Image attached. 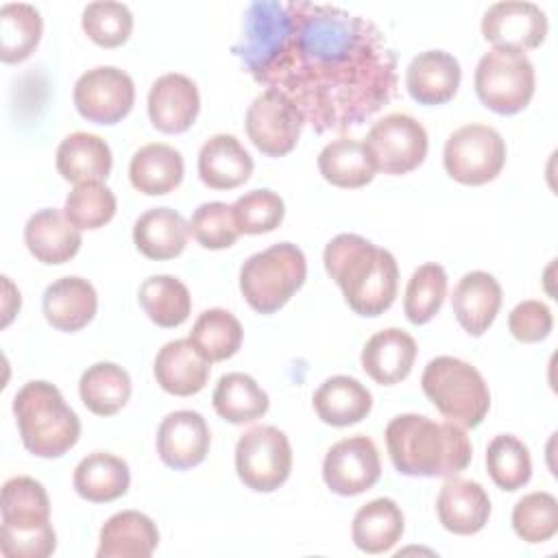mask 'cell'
Here are the masks:
<instances>
[{"label": "cell", "mask_w": 558, "mask_h": 558, "mask_svg": "<svg viewBox=\"0 0 558 558\" xmlns=\"http://www.w3.org/2000/svg\"><path fill=\"white\" fill-rule=\"evenodd\" d=\"M255 83L286 94L316 133H344L397 96V54L362 15L307 0H255L231 48Z\"/></svg>", "instance_id": "obj_1"}, {"label": "cell", "mask_w": 558, "mask_h": 558, "mask_svg": "<svg viewBox=\"0 0 558 558\" xmlns=\"http://www.w3.org/2000/svg\"><path fill=\"white\" fill-rule=\"evenodd\" d=\"M327 275L360 316H379L397 299L399 266L390 251L357 233H338L323 253Z\"/></svg>", "instance_id": "obj_2"}, {"label": "cell", "mask_w": 558, "mask_h": 558, "mask_svg": "<svg viewBox=\"0 0 558 558\" xmlns=\"http://www.w3.org/2000/svg\"><path fill=\"white\" fill-rule=\"evenodd\" d=\"M386 449L401 475L453 477L471 462L473 447L462 425L423 414H399L386 425Z\"/></svg>", "instance_id": "obj_3"}, {"label": "cell", "mask_w": 558, "mask_h": 558, "mask_svg": "<svg viewBox=\"0 0 558 558\" xmlns=\"http://www.w3.org/2000/svg\"><path fill=\"white\" fill-rule=\"evenodd\" d=\"M22 445L37 458H59L81 436V421L61 390L44 379L24 384L13 397Z\"/></svg>", "instance_id": "obj_4"}, {"label": "cell", "mask_w": 558, "mask_h": 558, "mask_svg": "<svg viewBox=\"0 0 558 558\" xmlns=\"http://www.w3.org/2000/svg\"><path fill=\"white\" fill-rule=\"evenodd\" d=\"M0 551L7 558H46L57 549L46 488L26 475L2 486Z\"/></svg>", "instance_id": "obj_5"}, {"label": "cell", "mask_w": 558, "mask_h": 558, "mask_svg": "<svg viewBox=\"0 0 558 558\" xmlns=\"http://www.w3.org/2000/svg\"><path fill=\"white\" fill-rule=\"evenodd\" d=\"M421 388L447 421L464 429L477 427L490 410L488 384L475 366L460 357L438 355L429 360L421 375Z\"/></svg>", "instance_id": "obj_6"}, {"label": "cell", "mask_w": 558, "mask_h": 558, "mask_svg": "<svg viewBox=\"0 0 558 558\" xmlns=\"http://www.w3.org/2000/svg\"><path fill=\"white\" fill-rule=\"evenodd\" d=\"M307 277L303 251L292 242L272 244L251 255L240 268L244 301L259 314L281 310Z\"/></svg>", "instance_id": "obj_7"}, {"label": "cell", "mask_w": 558, "mask_h": 558, "mask_svg": "<svg viewBox=\"0 0 558 558\" xmlns=\"http://www.w3.org/2000/svg\"><path fill=\"white\" fill-rule=\"evenodd\" d=\"M473 85L486 109L499 116H514L530 105L536 74L525 52L490 48L477 61Z\"/></svg>", "instance_id": "obj_8"}, {"label": "cell", "mask_w": 558, "mask_h": 558, "mask_svg": "<svg viewBox=\"0 0 558 558\" xmlns=\"http://www.w3.org/2000/svg\"><path fill=\"white\" fill-rule=\"evenodd\" d=\"M447 174L462 185H484L504 170L506 142L488 124H464L453 131L442 150Z\"/></svg>", "instance_id": "obj_9"}, {"label": "cell", "mask_w": 558, "mask_h": 558, "mask_svg": "<svg viewBox=\"0 0 558 558\" xmlns=\"http://www.w3.org/2000/svg\"><path fill=\"white\" fill-rule=\"evenodd\" d=\"M235 471L240 482L255 493L277 490L292 471L288 436L272 425L246 429L235 445Z\"/></svg>", "instance_id": "obj_10"}, {"label": "cell", "mask_w": 558, "mask_h": 558, "mask_svg": "<svg viewBox=\"0 0 558 558\" xmlns=\"http://www.w3.org/2000/svg\"><path fill=\"white\" fill-rule=\"evenodd\" d=\"M364 146L379 172L408 174L425 161L429 140L416 118L388 113L368 129Z\"/></svg>", "instance_id": "obj_11"}, {"label": "cell", "mask_w": 558, "mask_h": 558, "mask_svg": "<svg viewBox=\"0 0 558 558\" xmlns=\"http://www.w3.org/2000/svg\"><path fill=\"white\" fill-rule=\"evenodd\" d=\"M244 126L248 140L259 153L268 157H283L301 137L303 116L286 94L268 87L248 105Z\"/></svg>", "instance_id": "obj_12"}, {"label": "cell", "mask_w": 558, "mask_h": 558, "mask_svg": "<svg viewBox=\"0 0 558 558\" xmlns=\"http://www.w3.org/2000/svg\"><path fill=\"white\" fill-rule=\"evenodd\" d=\"M76 111L96 124H116L129 116L135 102L133 78L116 65L87 70L74 83Z\"/></svg>", "instance_id": "obj_13"}, {"label": "cell", "mask_w": 558, "mask_h": 558, "mask_svg": "<svg viewBox=\"0 0 558 558\" xmlns=\"http://www.w3.org/2000/svg\"><path fill=\"white\" fill-rule=\"evenodd\" d=\"M381 475L379 451L375 442L355 434L331 445L323 460V480L327 488L342 497L360 495L377 484Z\"/></svg>", "instance_id": "obj_14"}, {"label": "cell", "mask_w": 558, "mask_h": 558, "mask_svg": "<svg viewBox=\"0 0 558 558\" xmlns=\"http://www.w3.org/2000/svg\"><path fill=\"white\" fill-rule=\"evenodd\" d=\"M547 15L534 2L504 0L486 9L482 17V35L493 48L508 50H534L545 41Z\"/></svg>", "instance_id": "obj_15"}, {"label": "cell", "mask_w": 558, "mask_h": 558, "mask_svg": "<svg viewBox=\"0 0 558 558\" xmlns=\"http://www.w3.org/2000/svg\"><path fill=\"white\" fill-rule=\"evenodd\" d=\"M211 445L209 427L203 414L194 410H177L163 416L157 429V453L161 462L174 471L198 466Z\"/></svg>", "instance_id": "obj_16"}, {"label": "cell", "mask_w": 558, "mask_h": 558, "mask_svg": "<svg viewBox=\"0 0 558 558\" xmlns=\"http://www.w3.org/2000/svg\"><path fill=\"white\" fill-rule=\"evenodd\" d=\"M198 87L185 74L168 72L150 85L148 118L157 131L168 135L187 131L198 118Z\"/></svg>", "instance_id": "obj_17"}, {"label": "cell", "mask_w": 558, "mask_h": 558, "mask_svg": "<svg viewBox=\"0 0 558 558\" xmlns=\"http://www.w3.org/2000/svg\"><path fill=\"white\" fill-rule=\"evenodd\" d=\"M436 514L447 532L471 536L488 523L490 499L482 484L453 475L447 477L438 493Z\"/></svg>", "instance_id": "obj_18"}, {"label": "cell", "mask_w": 558, "mask_h": 558, "mask_svg": "<svg viewBox=\"0 0 558 558\" xmlns=\"http://www.w3.org/2000/svg\"><path fill=\"white\" fill-rule=\"evenodd\" d=\"M211 362L194 347L190 338L166 342L155 357L153 373L157 384L174 397L201 392L209 379Z\"/></svg>", "instance_id": "obj_19"}, {"label": "cell", "mask_w": 558, "mask_h": 558, "mask_svg": "<svg viewBox=\"0 0 558 558\" xmlns=\"http://www.w3.org/2000/svg\"><path fill=\"white\" fill-rule=\"evenodd\" d=\"M462 70L453 54L445 50L418 52L405 70L408 94L418 105H445L460 87Z\"/></svg>", "instance_id": "obj_20"}, {"label": "cell", "mask_w": 558, "mask_h": 558, "mask_svg": "<svg viewBox=\"0 0 558 558\" xmlns=\"http://www.w3.org/2000/svg\"><path fill=\"white\" fill-rule=\"evenodd\" d=\"M416 351V340L408 331L388 327L366 340L360 360L364 373L373 381L381 386H392L403 381L412 373Z\"/></svg>", "instance_id": "obj_21"}, {"label": "cell", "mask_w": 558, "mask_h": 558, "mask_svg": "<svg viewBox=\"0 0 558 558\" xmlns=\"http://www.w3.org/2000/svg\"><path fill=\"white\" fill-rule=\"evenodd\" d=\"M451 307L460 327L469 336H482L501 307V286L484 270L466 272L453 288Z\"/></svg>", "instance_id": "obj_22"}, {"label": "cell", "mask_w": 558, "mask_h": 558, "mask_svg": "<svg viewBox=\"0 0 558 558\" xmlns=\"http://www.w3.org/2000/svg\"><path fill=\"white\" fill-rule=\"evenodd\" d=\"M28 253L41 264H65L81 248V229H76L63 211L48 207L35 211L24 227Z\"/></svg>", "instance_id": "obj_23"}, {"label": "cell", "mask_w": 558, "mask_h": 558, "mask_svg": "<svg viewBox=\"0 0 558 558\" xmlns=\"http://www.w3.org/2000/svg\"><path fill=\"white\" fill-rule=\"evenodd\" d=\"M41 307L54 329L72 333L92 323L98 310V294L83 277H61L46 288Z\"/></svg>", "instance_id": "obj_24"}, {"label": "cell", "mask_w": 558, "mask_h": 558, "mask_svg": "<svg viewBox=\"0 0 558 558\" xmlns=\"http://www.w3.org/2000/svg\"><path fill=\"white\" fill-rule=\"evenodd\" d=\"M253 174V157L235 135H211L198 153V177L211 190H233Z\"/></svg>", "instance_id": "obj_25"}, {"label": "cell", "mask_w": 558, "mask_h": 558, "mask_svg": "<svg viewBox=\"0 0 558 558\" xmlns=\"http://www.w3.org/2000/svg\"><path fill=\"white\" fill-rule=\"evenodd\" d=\"M159 545V530L137 510L116 512L100 527L98 558H148Z\"/></svg>", "instance_id": "obj_26"}, {"label": "cell", "mask_w": 558, "mask_h": 558, "mask_svg": "<svg viewBox=\"0 0 558 558\" xmlns=\"http://www.w3.org/2000/svg\"><path fill=\"white\" fill-rule=\"evenodd\" d=\"M312 403L323 423L333 427H349L368 416L373 408V395L355 377L333 375L316 388Z\"/></svg>", "instance_id": "obj_27"}, {"label": "cell", "mask_w": 558, "mask_h": 558, "mask_svg": "<svg viewBox=\"0 0 558 558\" xmlns=\"http://www.w3.org/2000/svg\"><path fill=\"white\" fill-rule=\"evenodd\" d=\"M111 166L113 157L109 144L94 133H70L57 148V170L74 185L89 181L102 183L109 177Z\"/></svg>", "instance_id": "obj_28"}, {"label": "cell", "mask_w": 558, "mask_h": 558, "mask_svg": "<svg viewBox=\"0 0 558 558\" xmlns=\"http://www.w3.org/2000/svg\"><path fill=\"white\" fill-rule=\"evenodd\" d=\"M190 238V225L170 207H153L133 225V242L148 259H172L183 253Z\"/></svg>", "instance_id": "obj_29"}, {"label": "cell", "mask_w": 558, "mask_h": 558, "mask_svg": "<svg viewBox=\"0 0 558 558\" xmlns=\"http://www.w3.org/2000/svg\"><path fill=\"white\" fill-rule=\"evenodd\" d=\"M183 157L177 148L153 142L135 150L129 163L131 185L146 196H161L177 190L183 181Z\"/></svg>", "instance_id": "obj_30"}, {"label": "cell", "mask_w": 558, "mask_h": 558, "mask_svg": "<svg viewBox=\"0 0 558 558\" xmlns=\"http://www.w3.org/2000/svg\"><path fill=\"white\" fill-rule=\"evenodd\" d=\"M405 519L395 499L377 497L364 504L351 523V538L364 554H384L403 536Z\"/></svg>", "instance_id": "obj_31"}, {"label": "cell", "mask_w": 558, "mask_h": 558, "mask_svg": "<svg viewBox=\"0 0 558 558\" xmlns=\"http://www.w3.org/2000/svg\"><path fill=\"white\" fill-rule=\"evenodd\" d=\"M74 490L92 501L107 504L122 497L131 484L129 464L107 451H94L85 456L74 469Z\"/></svg>", "instance_id": "obj_32"}, {"label": "cell", "mask_w": 558, "mask_h": 558, "mask_svg": "<svg viewBox=\"0 0 558 558\" xmlns=\"http://www.w3.org/2000/svg\"><path fill=\"white\" fill-rule=\"evenodd\" d=\"M318 170L327 183L344 190L364 187L377 172L364 142L353 137L329 142L318 153Z\"/></svg>", "instance_id": "obj_33"}, {"label": "cell", "mask_w": 558, "mask_h": 558, "mask_svg": "<svg viewBox=\"0 0 558 558\" xmlns=\"http://www.w3.org/2000/svg\"><path fill=\"white\" fill-rule=\"evenodd\" d=\"M211 403L216 414L233 425H244L262 418L270 405L268 395L246 373L222 375L214 388Z\"/></svg>", "instance_id": "obj_34"}, {"label": "cell", "mask_w": 558, "mask_h": 558, "mask_svg": "<svg viewBox=\"0 0 558 558\" xmlns=\"http://www.w3.org/2000/svg\"><path fill=\"white\" fill-rule=\"evenodd\" d=\"M131 390L133 386L129 373L113 362L92 364L78 381L83 405L98 416H111L120 412L126 405Z\"/></svg>", "instance_id": "obj_35"}, {"label": "cell", "mask_w": 558, "mask_h": 558, "mask_svg": "<svg viewBox=\"0 0 558 558\" xmlns=\"http://www.w3.org/2000/svg\"><path fill=\"white\" fill-rule=\"evenodd\" d=\"M137 299L146 316L166 329L183 325L192 310L187 286L172 275H153L144 279L137 290Z\"/></svg>", "instance_id": "obj_36"}, {"label": "cell", "mask_w": 558, "mask_h": 558, "mask_svg": "<svg viewBox=\"0 0 558 558\" xmlns=\"http://www.w3.org/2000/svg\"><path fill=\"white\" fill-rule=\"evenodd\" d=\"M41 31L44 22L33 4H4L0 9V59L4 63L28 59L41 39Z\"/></svg>", "instance_id": "obj_37"}, {"label": "cell", "mask_w": 558, "mask_h": 558, "mask_svg": "<svg viewBox=\"0 0 558 558\" xmlns=\"http://www.w3.org/2000/svg\"><path fill=\"white\" fill-rule=\"evenodd\" d=\"M242 336L240 320L222 307H211L198 314L190 331V340L209 362L233 357L242 347Z\"/></svg>", "instance_id": "obj_38"}, {"label": "cell", "mask_w": 558, "mask_h": 558, "mask_svg": "<svg viewBox=\"0 0 558 558\" xmlns=\"http://www.w3.org/2000/svg\"><path fill=\"white\" fill-rule=\"evenodd\" d=\"M486 471L501 490H519L532 477L530 449L517 436L499 434L486 447Z\"/></svg>", "instance_id": "obj_39"}, {"label": "cell", "mask_w": 558, "mask_h": 558, "mask_svg": "<svg viewBox=\"0 0 558 558\" xmlns=\"http://www.w3.org/2000/svg\"><path fill=\"white\" fill-rule=\"evenodd\" d=\"M447 296V272L440 264H421L408 286L403 296V312L412 325L429 323L442 307Z\"/></svg>", "instance_id": "obj_40"}, {"label": "cell", "mask_w": 558, "mask_h": 558, "mask_svg": "<svg viewBox=\"0 0 558 558\" xmlns=\"http://www.w3.org/2000/svg\"><path fill=\"white\" fill-rule=\"evenodd\" d=\"M512 527L530 545L545 543L558 532V501L547 490L523 495L512 508Z\"/></svg>", "instance_id": "obj_41"}, {"label": "cell", "mask_w": 558, "mask_h": 558, "mask_svg": "<svg viewBox=\"0 0 558 558\" xmlns=\"http://www.w3.org/2000/svg\"><path fill=\"white\" fill-rule=\"evenodd\" d=\"M116 196L100 183H78L65 198L63 214L76 229H100L116 216Z\"/></svg>", "instance_id": "obj_42"}, {"label": "cell", "mask_w": 558, "mask_h": 558, "mask_svg": "<svg viewBox=\"0 0 558 558\" xmlns=\"http://www.w3.org/2000/svg\"><path fill=\"white\" fill-rule=\"evenodd\" d=\"M81 24L85 35L94 44L102 48H118L131 37L133 13L122 2H113V0L89 2L83 11Z\"/></svg>", "instance_id": "obj_43"}, {"label": "cell", "mask_w": 558, "mask_h": 558, "mask_svg": "<svg viewBox=\"0 0 558 558\" xmlns=\"http://www.w3.org/2000/svg\"><path fill=\"white\" fill-rule=\"evenodd\" d=\"M233 220L240 233L246 235H259L275 231L286 216L283 198L272 190H251L242 194L233 205Z\"/></svg>", "instance_id": "obj_44"}, {"label": "cell", "mask_w": 558, "mask_h": 558, "mask_svg": "<svg viewBox=\"0 0 558 558\" xmlns=\"http://www.w3.org/2000/svg\"><path fill=\"white\" fill-rule=\"evenodd\" d=\"M187 225H190L192 238L203 248H209V251L229 248L231 244H235V240L240 235L235 220H233L231 205L220 203V201L198 205Z\"/></svg>", "instance_id": "obj_45"}, {"label": "cell", "mask_w": 558, "mask_h": 558, "mask_svg": "<svg viewBox=\"0 0 558 558\" xmlns=\"http://www.w3.org/2000/svg\"><path fill=\"white\" fill-rule=\"evenodd\" d=\"M551 327H554L551 310L543 301H536V299L521 301L508 314V329H510V333L519 342H525V344L545 340L549 336Z\"/></svg>", "instance_id": "obj_46"}]
</instances>
